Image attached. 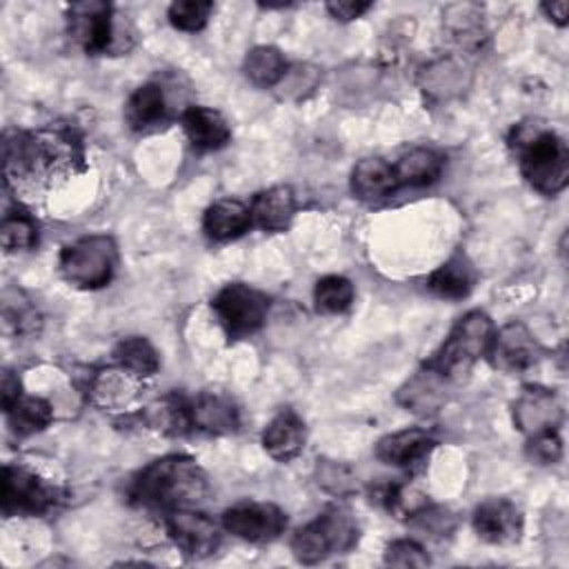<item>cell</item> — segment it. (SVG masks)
I'll return each instance as SVG.
<instances>
[{
	"label": "cell",
	"instance_id": "3957f363",
	"mask_svg": "<svg viewBox=\"0 0 569 569\" xmlns=\"http://www.w3.org/2000/svg\"><path fill=\"white\" fill-rule=\"evenodd\" d=\"M493 331V322L485 311H467L451 327L449 336L445 338L440 349L425 362V367L440 376L445 382L462 378L478 358L489 353Z\"/></svg>",
	"mask_w": 569,
	"mask_h": 569
},
{
	"label": "cell",
	"instance_id": "7402d4cb",
	"mask_svg": "<svg viewBox=\"0 0 569 569\" xmlns=\"http://www.w3.org/2000/svg\"><path fill=\"white\" fill-rule=\"evenodd\" d=\"M124 118L136 131L160 127L167 120V100L162 87L156 82L138 87L124 104Z\"/></svg>",
	"mask_w": 569,
	"mask_h": 569
},
{
	"label": "cell",
	"instance_id": "d6a6232c",
	"mask_svg": "<svg viewBox=\"0 0 569 569\" xmlns=\"http://www.w3.org/2000/svg\"><path fill=\"white\" fill-rule=\"evenodd\" d=\"M527 456L536 465H553L562 456V440L558 431H542L536 436H529L527 442Z\"/></svg>",
	"mask_w": 569,
	"mask_h": 569
},
{
	"label": "cell",
	"instance_id": "d590c367",
	"mask_svg": "<svg viewBox=\"0 0 569 569\" xmlns=\"http://www.w3.org/2000/svg\"><path fill=\"white\" fill-rule=\"evenodd\" d=\"M542 11L556 22V24H560V27H565L567 24V16H569V2L567 0H556V2H547V4H542Z\"/></svg>",
	"mask_w": 569,
	"mask_h": 569
},
{
	"label": "cell",
	"instance_id": "e575fe53",
	"mask_svg": "<svg viewBox=\"0 0 569 569\" xmlns=\"http://www.w3.org/2000/svg\"><path fill=\"white\" fill-rule=\"evenodd\" d=\"M20 382L11 371L2 373V409H9L20 398Z\"/></svg>",
	"mask_w": 569,
	"mask_h": 569
},
{
	"label": "cell",
	"instance_id": "d4e9b609",
	"mask_svg": "<svg viewBox=\"0 0 569 569\" xmlns=\"http://www.w3.org/2000/svg\"><path fill=\"white\" fill-rule=\"evenodd\" d=\"M242 69L256 87H276L287 76V60L276 47L260 44L244 56Z\"/></svg>",
	"mask_w": 569,
	"mask_h": 569
},
{
	"label": "cell",
	"instance_id": "836d02e7",
	"mask_svg": "<svg viewBox=\"0 0 569 569\" xmlns=\"http://www.w3.org/2000/svg\"><path fill=\"white\" fill-rule=\"evenodd\" d=\"M369 9H371V2H362V0H338V2H329L327 4V11L336 20H342V22L360 18Z\"/></svg>",
	"mask_w": 569,
	"mask_h": 569
},
{
	"label": "cell",
	"instance_id": "5bb4252c",
	"mask_svg": "<svg viewBox=\"0 0 569 569\" xmlns=\"http://www.w3.org/2000/svg\"><path fill=\"white\" fill-rule=\"evenodd\" d=\"M189 427L204 433H229L238 429V409L222 393H200L187 402Z\"/></svg>",
	"mask_w": 569,
	"mask_h": 569
},
{
	"label": "cell",
	"instance_id": "6da1fadb",
	"mask_svg": "<svg viewBox=\"0 0 569 569\" xmlns=\"http://www.w3.org/2000/svg\"><path fill=\"white\" fill-rule=\"evenodd\" d=\"M209 482L196 460L187 456H164L138 471L129 487L136 505L151 509H182L204 500Z\"/></svg>",
	"mask_w": 569,
	"mask_h": 569
},
{
	"label": "cell",
	"instance_id": "9a60e30c",
	"mask_svg": "<svg viewBox=\"0 0 569 569\" xmlns=\"http://www.w3.org/2000/svg\"><path fill=\"white\" fill-rule=\"evenodd\" d=\"M305 440H307L305 422L291 409H282L278 416H273L262 431L264 451L280 462L296 458L302 451Z\"/></svg>",
	"mask_w": 569,
	"mask_h": 569
},
{
	"label": "cell",
	"instance_id": "e0dca14e",
	"mask_svg": "<svg viewBox=\"0 0 569 569\" xmlns=\"http://www.w3.org/2000/svg\"><path fill=\"white\" fill-rule=\"evenodd\" d=\"M182 127L189 142L200 151L222 149L231 140V129L216 109L193 104L182 113Z\"/></svg>",
	"mask_w": 569,
	"mask_h": 569
},
{
	"label": "cell",
	"instance_id": "ffe728a7",
	"mask_svg": "<svg viewBox=\"0 0 569 569\" xmlns=\"http://www.w3.org/2000/svg\"><path fill=\"white\" fill-rule=\"evenodd\" d=\"M251 211L247 204L233 198L213 202L202 218V229L211 240H233L251 227Z\"/></svg>",
	"mask_w": 569,
	"mask_h": 569
},
{
	"label": "cell",
	"instance_id": "8fae6325",
	"mask_svg": "<svg viewBox=\"0 0 569 569\" xmlns=\"http://www.w3.org/2000/svg\"><path fill=\"white\" fill-rule=\"evenodd\" d=\"M513 422L527 436L556 431L562 422V405L551 389L527 385L513 402Z\"/></svg>",
	"mask_w": 569,
	"mask_h": 569
},
{
	"label": "cell",
	"instance_id": "83f0119b",
	"mask_svg": "<svg viewBox=\"0 0 569 569\" xmlns=\"http://www.w3.org/2000/svg\"><path fill=\"white\" fill-rule=\"evenodd\" d=\"M316 309L322 313H340L353 302V284L345 276H325L313 289Z\"/></svg>",
	"mask_w": 569,
	"mask_h": 569
},
{
	"label": "cell",
	"instance_id": "277c9868",
	"mask_svg": "<svg viewBox=\"0 0 569 569\" xmlns=\"http://www.w3.org/2000/svg\"><path fill=\"white\" fill-rule=\"evenodd\" d=\"M358 540V525L353 513L340 505L327 507L318 518L298 529L291 538L296 560L316 565L333 553L349 551Z\"/></svg>",
	"mask_w": 569,
	"mask_h": 569
},
{
	"label": "cell",
	"instance_id": "4316f807",
	"mask_svg": "<svg viewBox=\"0 0 569 569\" xmlns=\"http://www.w3.org/2000/svg\"><path fill=\"white\" fill-rule=\"evenodd\" d=\"M4 413L9 418V427L18 436H31L36 431H42L53 418L51 405L38 396H20L9 409H4Z\"/></svg>",
	"mask_w": 569,
	"mask_h": 569
},
{
	"label": "cell",
	"instance_id": "30bf717a",
	"mask_svg": "<svg viewBox=\"0 0 569 569\" xmlns=\"http://www.w3.org/2000/svg\"><path fill=\"white\" fill-rule=\"evenodd\" d=\"M489 356L493 365L509 373H520L531 369L540 358V345L522 322H509L493 331Z\"/></svg>",
	"mask_w": 569,
	"mask_h": 569
},
{
	"label": "cell",
	"instance_id": "52a82bcc",
	"mask_svg": "<svg viewBox=\"0 0 569 569\" xmlns=\"http://www.w3.org/2000/svg\"><path fill=\"white\" fill-rule=\"evenodd\" d=\"M60 500V491L42 480L36 471L7 465L2 469L0 502L4 516H42Z\"/></svg>",
	"mask_w": 569,
	"mask_h": 569
},
{
	"label": "cell",
	"instance_id": "ba28073f",
	"mask_svg": "<svg viewBox=\"0 0 569 569\" xmlns=\"http://www.w3.org/2000/svg\"><path fill=\"white\" fill-rule=\"evenodd\" d=\"M222 527L247 542H271L287 529V513L273 502H242L222 513Z\"/></svg>",
	"mask_w": 569,
	"mask_h": 569
},
{
	"label": "cell",
	"instance_id": "f546056e",
	"mask_svg": "<svg viewBox=\"0 0 569 569\" xmlns=\"http://www.w3.org/2000/svg\"><path fill=\"white\" fill-rule=\"evenodd\" d=\"M213 11V4L209 0H178L169 7V22L180 31H200L209 16Z\"/></svg>",
	"mask_w": 569,
	"mask_h": 569
},
{
	"label": "cell",
	"instance_id": "5b68a950",
	"mask_svg": "<svg viewBox=\"0 0 569 569\" xmlns=\"http://www.w3.org/2000/svg\"><path fill=\"white\" fill-rule=\"evenodd\" d=\"M62 278L80 289L104 287L118 264V247L109 236H84L60 253Z\"/></svg>",
	"mask_w": 569,
	"mask_h": 569
},
{
	"label": "cell",
	"instance_id": "f1b7e54d",
	"mask_svg": "<svg viewBox=\"0 0 569 569\" xmlns=\"http://www.w3.org/2000/svg\"><path fill=\"white\" fill-rule=\"evenodd\" d=\"M0 238H2V247L7 251L31 249L38 242V227L29 213L13 211V213L4 216Z\"/></svg>",
	"mask_w": 569,
	"mask_h": 569
},
{
	"label": "cell",
	"instance_id": "d6986e66",
	"mask_svg": "<svg viewBox=\"0 0 569 569\" xmlns=\"http://www.w3.org/2000/svg\"><path fill=\"white\" fill-rule=\"evenodd\" d=\"M251 222L264 231H284L296 213L293 191L284 184L260 191L251 207Z\"/></svg>",
	"mask_w": 569,
	"mask_h": 569
},
{
	"label": "cell",
	"instance_id": "44dd1931",
	"mask_svg": "<svg viewBox=\"0 0 569 569\" xmlns=\"http://www.w3.org/2000/svg\"><path fill=\"white\" fill-rule=\"evenodd\" d=\"M473 284H476V269L469 262V258L462 253L451 256L427 278L429 291L447 300H460L469 296Z\"/></svg>",
	"mask_w": 569,
	"mask_h": 569
},
{
	"label": "cell",
	"instance_id": "4fadbf2b",
	"mask_svg": "<svg viewBox=\"0 0 569 569\" xmlns=\"http://www.w3.org/2000/svg\"><path fill=\"white\" fill-rule=\"evenodd\" d=\"M476 533L493 545H507L520 538L522 518L513 502L505 498H487L471 516Z\"/></svg>",
	"mask_w": 569,
	"mask_h": 569
},
{
	"label": "cell",
	"instance_id": "9c48e42d",
	"mask_svg": "<svg viewBox=\"0 0 569 569\" xmlns=\"http://www.w3.org/2000/svg\"><path fill=\"white\" fill-rule=\"evenodd\" d=\"M164 527L173 545L191 558L211 556L220 545L218 525L207 513L193 511L191 507L167 511Z\"/></svg>",
	"mask_w": 569,
	"mask_h": 569
},
{
	"label": "cell",
	"instance_id": "7a4b0ae2",
	"mask_svg": "<svg viewBox=\"0 0 569 569\" xmlns=\"http://www.w3.org/2000/svg\"><path fill=\"white\" fill-rule=\"evenodd\" d=\"M509 144L518 153L522 176L536 191L556 196L567 187L569 149L556 131L540 124H518Z\"/></svg>",
	"mask_w": 569,
	"mask_h": 569
},
{
	"label": "cell",
	"instance_id": "1f68e13d",
	"mask_svg": "<svg viewBox=\"0 0 569 569\" xmlns=\"http://www.w3.org/2000/svg\"><path fill=\"white\" fill-rule=\"evenodd\" d=\"M385 562L393 565V567H427L431 560H429L427 551L416 540L402 538V540H393L387 547Z\"/></svg>",
	"mask_w": 569,
	"mask_h": 569
},
{
	"label": "cell",
	"instance_id": "8992f818",
	"mask_svg": "<svg viewBox=\"0 0 569 569\" xmlns=\"http://www.w3.org/2000/svg\"><path fill=\"white\" fill-rule=\"evenodd\" d=\"M211 307L229 338H244L264 325L269 298L249 284L231 282L216 293Z\"/></svg>",
	"mask_w": 569,
	"mask_h": 569
},
{
	"label": "cell",
	"instance_id": "cb8c5ba5",
	"mask_svg": "<svg viewBox=\"0 0 569 569\" xmlns=\"http://www.w3.org/2000/svg\"><path fill=\"white\" fill-rule=\"evenodd\" d=\"M136 380H140V378L129 373L122 367L100 371L91 380V396L102 407H122L136 396V391H138Z\"/></svg>",
	"mask_w": 569,
	"mask_h": 569
},
{
	"label": "cell",
	"instance_id": "4dcf8cb0",
	"mask_svg": "<svg viewBox=\"0 0 569 569\" xmlns=\"http://www.w3.org/2000/svg\"><path fill=\"white\" fill-rule=\"evenodd\" d=\"M318 485L333 496H349L356 491V478L351 469L336 460H318Z\"/></svg>",
	"mask_w": 569,
	"mask_h": 569
},
{
	"label": "cell",
	"instance_id": "7c38bea8",
	"mask_svg": "<svg viewBox=\"0 0 569 569\" xmlns=\"http://www.w3.org/2000/svg\"><path fill=\"white\" fill-rule=\"evenodd\" d=\"M69 29L87 53H107L113 44L111 7L98 0L71 4Z\"/></svg>",
	"mask_w": 569,
	"mask_h": 569
},
{
	"label": "cell",
	"instance_id": "484cf974",
	"mask_svg": "<svg viewBox=\"0 0 569 569\" xmlns=\"http://www.w3.org/2000/svg\"><path fill=\"white\" fill-rule=\"evenodd\" d=\"M113 358H116L118 367L127 369L129 373H133L138 378H149L160 367L158 351L142 336H129V338L120 340L113 351Z\"/></svg>",
	"mask_w": 569,
	"mask_h": 569
},
{
	"label": "cell",
	"instance_id": "ac0fdd59",
	"mask_svg": "<svg viewBox=\"0 0 569 569\" xmlns=\"http://www.w3.org/2000/svg\"><path fill=\"white\" fill-rule=\"evenodd\" d=\"M398 187L393 164L382 158H362L351 171V191L365 202H380Z\"/></svg>",
	"mask_w": 569,
	"mask_h": 569
},
{
	"label": "cell",
	"instance_id": "603a6c76",
	"mask_svg": "<svg viewBox=\"0 0 569 569\" xmlns=\"http://www.w3.org/2000/svg\"><path fill=\"white\" fill-rule=\"evenodd\" d=\"M442 156L436 153L433 149H425V147H416L411 151H407L396 164V178L398 184L405 187H427L431 182H436L442 173Z\"/></svg>",
	"mask_w": 569,
	"mask_h": 569
},
{
	"label": "cell",
	"instance_id": "2e32d148",
	"mask_svg": "<svg viewBox=\"0 0 569 569\" xmlns=\"http://www.w3.org/2000/svg\"><path fill=\"white\" fill-rule=\"evenodd\" d=\"M436 440L427 429H402L396 433L385 436L378 445H376V456L378 460L393 465V467H411L416 462H420L422 458L429 456V451L433 449Z\"/></svg>",
	"mask_w": 569,
	"mask_h": 569
}]
</instances>
